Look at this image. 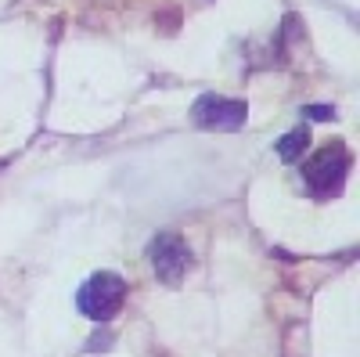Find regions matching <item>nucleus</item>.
I'll use <instances>...</instances> for the list:
<instances>
[{
    "instance_id": "nucleus-2",
    "label": "nucleus",
    "mask_w": 360,
    "mask_h": 357,
    "mask_svg": "<svg viewBox=\"0 0 360 357\" xmlns=\"http://www.w3.org/2000/svg\"><path fill=\"white\" fill-rule=\"evenodd\" d=\"M349 166H353V156L346 144H324L303 163V181L317 199H328L346 184Z\"/></svg>"
},
{
    "instance_id": "nucleus-4",
    "label": "nucleus",
    "mask_w": 360,
    "mask_h": 357,
    "mask_svg": "<svg viewBox=\"0 0 360 357\" xmlns=\"http://www.w3.org/2000/svg\"><path fill=\"white\" fill-rule=\"evenodd\" d=\"M152 267H155V275L166 282V285H176L180 278L188 275V267H191V249L188 242L180 234L166 231L159 234L155 242H152Z\"/></svg>"
},
{
    "instance_id": "nucleus-6",
    "label": "nucleus",
    "mask_w": 360,
    "mask_h": 357,
    "mask_svg": "<svg viewBox=\"0 0 360 357\" xmlns=\"http://www.w3.org/2000/svg\"><path fill=\"white\" fill-rule=\"evenodd\" d=\"M303 115L321 119V123H332V119H335V108H332V105H307V108H303Z\"/></svg>"
},
{
    "instance_id": "nucleus-5",
    "label": "nucleus",
    "mask_w": 360,
    "mask_h": 357,
    "mask_svg": "<svg viewBox=\"0 0 360 357\" xmlns=\"http://www.w3.org/2000/svg\"><path fill=\"white\" fill-rule=\"evenodd\" d=\"M307 144H310V130H307V127H295L292 134H285V137L278 141V156H281L285 163H295L299 156L307 152Z\"/></svg>"
},
{
    "instance_id": "nucleus-3",
    "label": "nucleus",
    "mask_w": 360,
    "mask_h": 357,
    "mask_svg": "<svg viewBox=\"0 0 360 357\" xmlns=\"http://www.w3.org/2000/svg\"><path fill=\"white\" fill-rule=\"evenodd\" d=\"M195 127L202 130H238L249 119V105L238 98H220V94H202L191 108Z\"/></svg>"
},
{
    "instance_id": "nucleus-1",
    "label": "nucleus",
    "mask_w": 360,
    "mask_h": 357,
    "mask_svg": "<svg viewBox=\"0 0 360 357\" xmlns=\"http://www.w3.org/2000/svg\"><path fill=\"white\" fill-rule=\"evenodd\" d=\"M123 300H127V282L115 271L90 275L76 292V307L90 321H112L119 311H123Z\"/></svg>"
}]
</instances>
